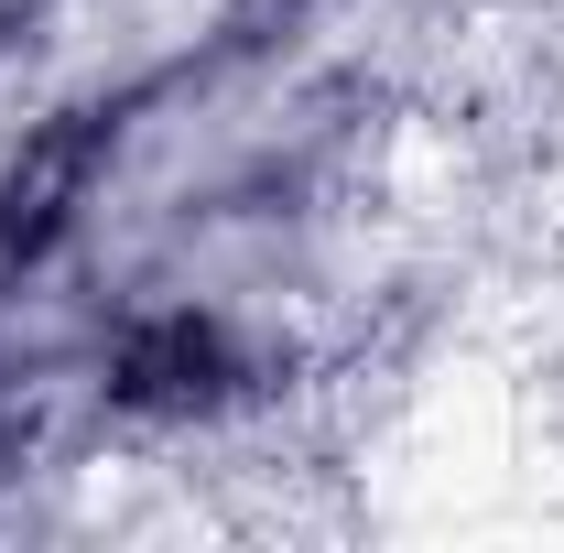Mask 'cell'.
<instances>
[{"mask_svg": "<svg viewBox=\"0 0 564 553\" xmlns=\"http://www.w3.org/2000/svg\"><path fill=\"white\" fill-rule=\"evenodd\" d=\"M217 369H228V358H217L207 326H163V337H141L131 358H120V391H131V402H163V391H207Z\"/></svg>", "mask_w": 564, "mask_h": 553, "instance_id": "6da1fadb", "label": "cell"}]
</instances>
